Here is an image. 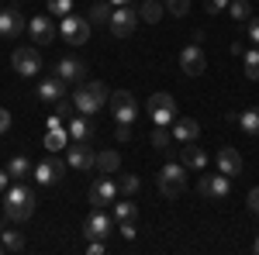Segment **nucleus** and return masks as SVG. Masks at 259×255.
<instances>
[{"instance_id":"nucleus-26","label":"nucleus","mask_w":259,"mask_h":255,"mask_svg":"<svg viewBox=\"0 0 259 255\" xmlns=\"http://www.w3.org/2000/svg\"><path fill=\"white\" fill-rule=\"evenodd\" d=\"M183 190H187V179H166V176H159V193L166 196V200H180Z\"/></svg>"},{"instance_id":"nucleus-28","label":"nucleus","mask_w":259,"mask_h":255,"mask_svg":"<svg viewBox=\"0 0 259 255\" xmlns=\"http://www.w3.org/2000/svg\"><path fill=\"white\" fill-rule=\"evenodd\" d=\"M152 145H156L159 152H166V156H173V148H169V145H173V131L156 124V131H152Z\"/></svg>"},{"instance_id":"nucleus-32","label":"nucleus","mask_w":259,"mask_h":255,"mask_svg":"<svg viewBox=\"0 0 259 255\" xmlns=\"http://www.w3.org/2000/svg\"><path fill=\"white\" fill-rule=\"evenodd\" d=\"M139 186H142V179L135 176V173H121V179H118V190L124 196H135L139 193Z\"/></svg>"},{"instance_id":"nucleus-8","label":"nucleus","mask_w":259,"mask_h":255,"mask_svg":"<svg viewBox=\"0 0 259 255\" xmlns=\"http://www.w3.org/2000/svg\"><path fill=\"white\" fill-rule=\"evenodd\" d=\"M66 166H69V162H62V159H56V156L41 159L38 166L31 169V179H35L38 186H56V183L66 176Z\"/></svg>"},{"instance_id":"nucleus-34","label":"nucleus","mask_w":259,"mask_h":255,"mask_svg":"<svg viewBox=\"0 0 259 255\" xmlns=\"http://www.w3.org/2000/svg\"><path fill=\"white\" fill-rule=\"evenodd\" d=\"M114 217H118V221H135V217H139V207H135V203H132V200H114Z\"/></svg>"},{"instance_id":"nucleus-41","label":"nucleus","mask_w":259,"mask_h":255,"mask_svg":"<svg viewBox=\"0 0 259 255\" xmlns=\"http://www.w3.org/2000/svg\"><path fill=\"white\" fill-rule=\"evenodd\" d=\"M245 203H249V211H252V214H259V186H252V190H249Z\"/></svg>"},{"instance_id":"nucleus-2","label":"nucleus","mask_w":259,"mask_h":255,"mask_svg":"<svg viewBox=\"0 0 259 255\" xmlns=\"http://www.w3.org/2000/svg\"><path fill=\"white\" fill-rule=\"evenodd\" d=\"M107 100H111V90H107L100 79H94V83H83L80 90L73 93V104H76V111H80V114H97Z\"/></svg>"},{"instance_id":"nucleus-24","label":"nucleus","mask_w":259,"mask_h":255,"mask_svg":"<svg viewBox=\"0 0 259 255\" xmlns=\"http://www.w3.org/2000/svg\"><path fill=\"white\" fill-rule=\"evenodd\" d=\"M162 14H166V7H162L159 0H142L139 4V21H145V24H156Z\"/></svg>"},{"instance_id":"nucleus-38","label":"nucleus","mask_w":259,"mask_h":255,"mask_svg":"<svg viewBox=\"0 0 259 255\" xmlns=\"http://www.w3.org/2000/svg\"><path fill=\"white\" fill-rule=\"evenodd\" d=\"M73 111H76L73 97H69V100H66V97H62V100H56V114H59V118H66V121H69V118H73Z\"/></svg>"},{"instance_id":"nucleus-17","label":"nucleus","mask_w":259,"mask_h":255,"mask_svg":"<svg viewBox=\"0 0 259 255\" xmlns=\"http://www.w3.org/2000/svg\"><path fill=\"white\" fill-rule=\"evenodd\" d=\"M169 131H173V141L187 145V141H197V135H200V124H197L194 118H177L173 124H169Z\"/></svg>"},{"instance_id":"nucleus-23","label":"nucleus","mask_w":259,"mask_h":255,"mask_svg":"<svg viewBox=\"0 0 259 255\" xmlns=\"http://www.w3.org/2000/svg\"><path fill=\"white\" fill-rule=\"evenodd\" d=\"M69 128H52V131H45V148L49 152H59V148H69Z\"/></svg>"},{"instance_id":"nucleus-27","label":"nucleus","mask_w":259,"mask_h":255,"mask_svg":"<svg viewBox=\"0 0 259 255\" xmlns=\"http://www.w3.org/2000/svg\"><path fill=\"white\" fill-rule=\"evenodd\" d=\"M239 128L245 135H259V107H249L239 114Z\"/></svg>"},{"instance_id":"nucleus-36","label":"nucleus","mask_w":259,"mask_h":255,"mask_svg":"<svg viewBox=\"0 0 259 255\" xmlns=\"http://www.w3.org/2000/svg\"><path fill=\"white\" fill-rule=\"evenodd\" d=\"M166 11L173 18H183V14H190V0H166Z\"/></svg>"},{"instance_id":"nucleus-4","label":"nucleus","mask_w":259,"mask_h":255,"mask_svg":"<svg viewBox=\"0 0 259 255\" xmlns=\"http://www.w3.org/2000/svg\"><path fill=\"white\" fill-rule=\"evenodd\" d=\"M149 121H156L159 128H169L177 121V100H173V93L159 90V93L149 97Z\"/></svg>"},{"instance_id":"nucleus-22","label":"nucleus","mask_w":259,"mask_h":255,"mask_svg":"<svg viewBox=\"0 0 259 255\" xmlns=\"http://www.w3.org/2000/svg\"><path fill=\"white\" fill-rule=\"evenodd\" d=\"M118 166H121V156L114 152V148H104V152H97L94 156V169H100V173H118Z\"/></svg>"},{"instance_id":"nucleus-37","label":"nucleus","mask_w":259,"mask_h":255,"mask_svg":"<svg viewBox=\"0 0 259 255\" xmlns=\"http://www.w3.org/2000/svg\"><path fill=\"white\" fill-rule=\"evenodd\" d=\"M73 11V0H49V14H59V18H66Z\"/></svg>"},{"instance_id":"nucleus-19","label":"nucleus","mask_w":259,"mask_h":255,"mask_svg":"<svg viewBox=\"0 0 259 255\" xmlns=\"http://www.w3.org/2000/svg\"><path fill=\"white\" fill-rule=\"evenodd\" d=\"M180 159H183V166L187 169H207V152L204 148H197V141H187L183 148H180Z\"/></svg>"},{"instance_id":"nucleus-18","label":"nucleus","mask_w":259,"mask_h":255,"mask_svg":"<svg viewBox=\"0 0 259 255\" xmlns=\"http://www.w3.org/2000/svg\"><path fill=\"white\" fill-rule=\"evenodd\" d=\"M218 173H225V176H232V179L242 173V156L232 148V145H225V148L218 152Z\"/></svg>"},{"instance_id":"nucleus-5","label":"nucleus","mask_w":259,"mask_h":255,"mask_svg":"<svg viewBox=\"0 0 259 255\" xmlns=\"http://www.w3.org/2000/svg\"><path fill=\"white\" fill-rule=\"evenodd\" d=\"M197 193L204 200H211V203H221V200H228V193H232V176H225V173H218V176H200Z\"/></svg>"},{"instance_id":"nucleus-44","label":"nucleus","mask_w":259,"mask_h":255,"mask_svg":"<svg viewBox=\"0 0 259 255\" xmlns=\"http://www.w3.org/2000/svg\"><path fill=\"white\" fill-rule=\"evenodd\" d=\"M4 131H11V114L0 107V135H4Z\"/></svg>"},{"instance_id":"nucleus-14","label":"nucleus","mask_w":259,"mask_h":255,"mask_svg":"<svg viewBox=\"0 0 259 255\" xmlns=\"http://www.w3.org/2000/svg\"><path fill=\"white\" fill-rule=\"evenodd\" d=\"M28 35L38 41V45H49V41H56V24L49 14H38V18L28 21Z\"/></svg>"},{"instance_id":"nucleus-45","label":"nucleus","mask_w":259,"mask_h":255,"mask_svg":"<svg viewBox=\"0 0 259 255\" xmlns=\"http://www.w3.org/2000/svg\"><path fill=\"white\" fill-rule=\"evenodd\" d=\"M52 128H62V118H59V114H52V118L45 121V131H52Z\"/></svg>"},{"instance_id":"nucleus-43","label":"nucleus","mask_w":259,"mask_h":255,"mask_svg":"<svg viewBox=\"0 0 259 255\" xmlns=\"http://www.w3.org/2000/svg\"><path fill=\"white\" fill-rule=\"evenodd\" d=\"M114 138H118V141H128V138H132V124H118Z\"/></svg>"},{"instance_id":"nucleus-1","label":"nucleus","mask_w":259,"mask_h":255,"mask_svg":"<svg viewBox=\"0 0 259 255\" xmlns=\"http://www.w3.org/2000/svg\"><path fill=\"white\" fill-rule=\"evenodd\" d=\"M4 214L7 221H28V217L35 214V190L28 186V183H14V186H7L4 190Z\"/></svg>"},{"instance_id":"nucleus-3","label":"nucleus","mask_w":259,"mask_h":255,"mask_svg":"<svg viewBox=\"0 0 259 255\" xmlns=\"http://www.w3.org/2000/svg\"><path fill=\"white\" fill-rule=\"evenodd\" d=\"M107 28H111L114 38H132L135 28H139V7H132V4L114 7V11H111V21H107Z\"/></svg>"},{"instance_id":"nucleus-30","label":"nucleus","mask_w":259,"mask_h":255,"mask_svg":"<svg viewBox=\"0 0 259 255\" xmlns=\"http://www.w3.org/2000/svg\"><path fill=\"white\" fill-rule=\"evenodd\" d=\"M111 11H114V4H111V0L94 4V7H90V21H94V24H107V21H111Z\"/></svg>"},{"instance_id":"nucleus-46","label":"nucleus","mask_w":259,"mask_h":255,"mask_svg":"<svg viewBox=\"0 0 259 255\" xmlns=\"http://www.w3.org/2000/svg\"><path fill=\"white\" fill-rule=\"evenodd\" d=\"M7 186H11V173H7V169H0V193H4Z\"/></svg>"},{"instance_id":"nucleus-50","label":"nucleus","mask_w":259,"mask_h":255,"mask_svg":"<svg viewBox=\"0 0 259 255\" xmlns=\"http://www.w3.org/2000/svg\"><path fill=\"white\" fill-rule=\"evenodd\" d=\"M0 231H4V224H0Z\"/></svg>"},{"instance_id":"nucleus-25","label":"nucleus","mask_w":259,"mask_h":255,"mask_svg":"<svg viewBox=\"0 0 259 255\" xmlns=\"http://www.w3.org/2000/svg\"><path fill=\"white\" fill-rule=\"evenodd\" d=\"M31 169H35V166H31V159H28V156H14L11 162H7L11 179H28V176H31Z\"/></svg>"},{"instance_id":"nucleus-12","label":"nucleus","mask_w":259,"mask_h":255,"mask_svg":"<svg viewBox=\"0 0 259 255\" xmlns=\"http://www.w3.org/2000/svg\"><path fill=\"white\" fill-rule=\"evenodd\" d=\"M114 200H118V183L104 173V176L90 186V203H94V207H107V203H114Z\"/></svg>"},{"instance_id":"nucleus-39","label":"nucleus","mask_w":259,"mask_h":255,"mask_svg":"<svg viewBox=\"0 0 259 255\" xmlns=\"http://www.w3.org/2000/svg\"><path fill=\"white\" fill-rule=\"evenodd\" d=\"M135 235H139L135 221H121V238H124V241H135Z\"/></svg>"},{"instance_id":"nucleus-16","label":"nucleus","mask_w":259,"mask_h":255,"mask_svg":"<svg viewBox=\"0 0 259 255\" xmlns=\"http://www.w3.org/2000/svg\"><path fill=\"white\" fill-rule=\"evenodd\" d=\"M56 76H62L66 83H83L87 66H83V59H76V56H66V59H59V66H56Z\"/></svg>"},{"instance_id":"nucleus-42","label":"nucleus","mask_w":259,"mask_h":255,"mask_svg":"<svg viewBox=\"0 0 259 255\" xmlns=\"http://www.w3.org/2000/svg\"><path fill=\"white\" fill-rule=\"evenodd\" d=\"M245 24H249V41H252V45H259V18H249Z\"/></svg>"},{"instance_id":"nucleus-49","label":"nucleus","mask_w":259,"mask_h":255,"mask_svg":"<svg viewBox=\"0 0 259 255\" xmlns=\"http://www.w3.org/2000/svg\"><path fill=\"white\" fill-rule=\"evenodd\" d=\"M0 252H7V248H4V241H0Z\"/></svg>"},{"instance_id":"nucleus-13","label":"nucleus","mask_w":259,"mask_h":255,"mask_svg":"<svg viewBox=\"0 0 259 255\" xmlns=\"http://www.w3.org/2000/svg\"><path fill=\"white\" fill-rule=\"evenodd\" d=\"M111 228H114L111 217L104 214L100 207H94V214L83 221V235H87V238H107V235H111Z\"/></svg>"},{"instance_id":"nucleus-21","label":"nucleus","mask_w":259,"mask_h":255,"mask_svg":"<svg viewBox=\"0 0 259 255\" xmlns=\"http://www.w3.org/2000/svg\"><path fill=\"white\" fill-rule=\"evenodd\" d=\"M69 138L73 141H90L94 138V124H90V114H76V118H69Z\"/></svg>"},{"instance_id":"nucleus-29","label":"nucleus","mask_w":259,"mask_h":255,"mask_svg":"<svg viewBox=\"0 0 259 255\" xmlns=\"http://www.w3.org/2000/svg\"><path fill=\"white\" fill-rule=\"evenodd\" d=\"M228 14H232V21H249L252 18V4L249 0H228Z\"/></svg>"},{"instance_id":"nucleus-7","label":"nucleus","mask_w":259,"mask_h":255,"mask_svg":"<svg viewBox=\"0 0 259 255\" xmlns=\"http://www.w3.org/2000/svg\"><path fill=\"white\" fill-rule=\"evenodd\" d=\"M111 114H114V121L118 124H132V121L139 118V100L132 97L128 90H118V93H111Z\"/></svg>"},{"instance_id":"nucleus-47","label":"nucleus","mask_w":259,"mask_h":255,"mask_svg":"<svg viewBox=\"0 0 259 255\" xmlns=\"http://www.w3.org/2000/svg\"><path fill=\"white\" fill-rule=\"evenodd\" d=\"M111 4H114V7H124V4H132V0H111Z\"/></svg>"},{"instance_id":"nucleus-6","label":"nucleus","mask_w":259,"mask_h":255,"mask_svg":"<svg viewBox=\"0 0 259 255\" xmlns=\"http://www.w3.org/2000/svg\"><path fill=\"white\" fill-rule=\"evenodd\" d=\"M11 66H14V73H18V76H38V69H41L38 48H35V45H21V48H14Z\"/></svg>"},{"instance_id":"nucleus-10","label":"nucleus","mask_w":259,"mask_h":255,"mask_svg":"<svg viewBox=\"0 0 259 255\" xmlns=\"http://www.w3.org/2000/svg\"><path fill=\"white\" fill-rule=\"evenodd\" d=\"M180 69H183L187 76H204V69H207V56H204L200 41H190V45L180 52Z\"/></svg>"},{"instance_id":"nucleus-9","label":"nucleus","mask_w":259,"mask_h":255,"mask_svg":"<svg viewBox=\"0 0 259 255\" xmlns=\"http://www.w3.org/2000/svg\"><path fill=\"white\" fill-rule=\"evenodd\" d=\"M59 35L69 45H87V38H90V18H76V14H66L59 24Z\"/></svg>"},{"instance_id":"nucleus-48","label":"nucleus","mask_w":259,"mask_h":255,"mask_svg":"<svg viewBox=\"0 0 259 255\" xmlns=\"http://www.w3.org/2000/svg\"><path fill=\"white\" fill-rule=\"evenodd\" d=\"M252 248H256V255H259V238H256V245H252Z\"/></svg>"},{"instance_id":"nucleus-40","label":"nucleus","mask_w":259,"mask_h":255,"mask_svg":"<svg viewBox=\"0 0 259 255\" xmlns=\"http://www.w3.org/2000/svg\"><path fill=\"white\" fill-rule=\"evenodd\" d=\"M204 7H207V14H221V11H228V0H204Z\"/></svg>"},{"instance_id":"nucleus-15","label":"nucleus","mask_w":259,"mask_h":255,"mask_svg":"<svg viewBox=\"0 0 259 255\" xmlns=\"http://www.w3.org/2000/svg\"><path fill=\"white\" fill-rule=\"evenodd\" d=\"M24 28H28V24H24V18H21L18 7H7V11H0V38H18Z\"/></svg>"},{"instance_id":"nucleus-20","label":"nucleus","mask_w":259,"mask_h":255,"mask_svg":"<svg viewBox=\"0 0 259 255\" xmlns=\"http://www.w3.org/2000/svg\"><path fill=\"white\" fill-rule=\"evenodd\" d=\"M66 97V79L62 76H52V79H41L38 83V100L45 104H56V100Z\"/></svg>"},{"instance_id":"nucleus-31","label":"nucleus","mask_w":259,"mask_h":255,"mask_svg":"<svg viewBox=\"0 0 259 255\" xmlns=\"http://www.w3.org/2000/svg\"><path fill=\"white\" fill-rule=\"evenodd\" d=\"M0 241H4V248H7V252H21V248H24L21 231H11V228H4V231H0Z\"/></svg>"},{"instance_id":"nucleus-11","label":"nucleus","mask_w":259,"mask_h":255,"mask_svg":"<svg viewBox=\"0 0 259 255\" xmlns=\"http://www.w3.org/2000/svg\"><path fill=\"white\" fill-rule=\"evenodd\" d=\"M94 148L87 145V141H69V148H66V162H69V169H76V173H87V169H94Z\"/></svg>"},{"instance_id":"nucleus-33","label":"nucleus","mask_w":259,"mask_h":255,"mask_svg":"<svg viewBox=\"0 0 259 255\" xmlns=\"http://www.w3.org/2000/svg\"><path fill=\"white\" fill-rule=\"evenodd\" d=\"M242 62H245V76L259 79V45H256V48H249V52L242 56Z\"/></svg>"},{"instance_id":"nucleus-35","label":"nucleus","mask_w":259,"mask_h":255,"mask_svg":"<svg viewBox=\"0 0 259 255\" xmlns=\"http://www.w3.org/2000/svg\"><path fill=\"white\" fill-rule=\"evenodd\" d=\"M159 176H166V179H187V166H177V162H166Z\"/></svg>"}]
</instances>
